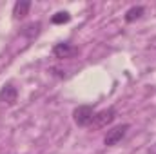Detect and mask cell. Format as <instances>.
<instances>
[{"mask_svg":"<svg viewBox=\"0 0 156 154\" xmlns=\"http://www.w3.org/2000/svg\"><path fill=\"white\" fill-rule=\"evenodd\" d=\"M115 118H116V109H115V107H107V109H104V111L94 113L93 121H91L89 127H93V129H104V127L111 125V123L115 121Z\"/></svg>","mask_w":156,"mask_h":154,"instance_id":"cell-1","label":"cell"},{"mask_svg":"<svg viewBox=\"0 0 156 154\" xmlns=\"http://www.w3.org/2000/svg\"><path fill=\"white\" fill-rule=\"evenodd\" d=\"M127 131H129V123H122V125L113 127L111 131H107V134H105V138H104V143H105L107 147L118 145V143H120V142L125 138Z\"/></svg>","mask_w":156,"mask_h":154,"instance_id":"cell-2","label":"cell"},{"mask_svg":"<svg viewBox=\"0 0 156 154\" xmlns=\"http://www.w3.org/2000/svg\"><path fill=\"white\" fill-rule=\"evenodd\" d=\"M144 13H145V9L142 7V5H133L131 9H127V13H125V22L127 24H133V22H136V20H140L142 16H144Z\"/></svg>","mask_w":156,"mask_h":154,"instance_id":"cell-7","label":"cell"},{"mask_svg":"<svg viewBox=\"0 0 156 154\" xmlns=\"http://www.w3.org/2000/svg\"><path fill=\"white\" fill-rule=\"evenodd\" d=\"M93 116H94V109L91 105H78L73 113V118H75V123L80 125V127H87L91 125L93 121Z\"/></svg>","mask_w":156,"mask_h":154,"instance_id":"cell-3","label":"cell"},{"mask_svg":"<svg viewBox=\"0 0 156 154\" xmlns=\"http://www.w3.org/2000/svg\"><path fill=\"white\" fill-rule=\"evenodd\" d=\"M69 20H71V15H69L67 11H60V13H56V15H53V16H51V24H55V26L67 24Z\"/></svg>","mask_w":156,"mask_h":154,"instance_id":"cell-9","label":"cell"},{"mask_svg":"<svg viewBox=\"0 0 156 154\" xmlns=\"http://www.w3.org/2000/svg\"><path fill=\"white\" fill-rule=\"evenodd\" d=\"M40 27H42L40 22H33V24H27L20 33H22L24 37H27V38H35V37L40 33Z\"/></svg>","mask_w":156,"mask_h":154,"instance_id":"cell-8","label":"cell"},{"mask_svg":"<svg viewBox=\"0 0 156 154\" xmlns=\"http://www.w3.org/2000/svg\"><path fill=\"white\" fill-rule=\"evenodd\" d=\"M149 154H156V143L151 147V149H149Z\"/></svg>","mask_w":156,"mask_h":154,"instance_id":"cell-10","label":"cell"},{"mask_svg":"<svg viewBox=\"0 0 156 154\" xmlns=\"http://www.w3.org/2000/svg\"><path fill=\"white\" fill-rule=\"evenodd\" d=\"M16 98H18V91H16L15 85L7 83V85H4V87L0 89V102H2V103H5V105H15Z\"/></svg>","mask_w":156,"mask_h":154,"instance_id":"cell-4","label":"cell"},{"mask_svg":"<svg viewBox=\"0 0 156 154\" xmlns=\"http://www.w3.org/2000/svg\"><path fill=\"white\" fill-rule=\"evenodd\" d=\"M53 54L56 58H71L73 54H76V47H73L67 42H62V44H56L53 47Z\"/></svg>","mask_w":156,"mask_h":154,"instance_id":"cell-5","label":"cell"},{"mask_svg":"<svg viewBox=\"0 0 156 154\" xmlns=\"http://www.w3.org/2000/svg\"><path fill=\"white\" fill-rule=\"evenodd\" d=\"M29 9H31V2L29 0H18L15 5H13V16L18 20V18H24L26 15H29Z\"/></svg>","mask_w":156,"mask_h":154,"instance_id":"cell-6","label":"cell"}]
</instances>
